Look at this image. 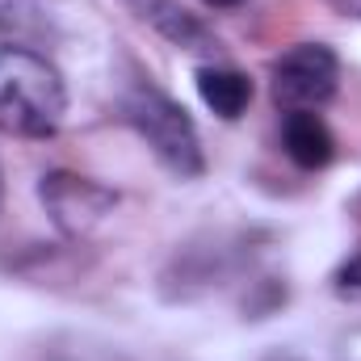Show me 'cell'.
<instances>
[{
	"label": "cell",
	"mask_w": 361,
	"mask_h": 361,
	"mask_svg": "<svg viewBox=\"0 0 361 361\" xmlns=\"http://www.w3.org/2000/svg\"><path fill=\"white\" fill-rule=\"evenodd\" d=\"M143 17H147L169 42H177L185 51H193V55H214V51H219V38H214L193 13H185L173 0H147V4H143Z\"/></svg>",
	"instance_id": "obj_6"
},
{
	"label": "cell",
	"mask_w": 361,
	"mask_h": 361,
	"mask_svg": "<svg viewBox=\"0 0 361 361\" xmlns=\"http://www.w3.org/2000/svg\"><path fill=\"white\" fill-rule=\"evenodd\" d=\"M130 4H135V8H139V13H143V4H147V0H130Z\"/></svg>",
	"instance_id": "obj_12"
},
{
	"label": "cell",
	"mask_w": 361,
	"mask_h": 361,
	"mask_svg": "<svg viewBox=\"0 0 361 361\" xmlns=\"http://www.w3.org/2000/svg\"><path fill=\"white\" fill-rule=\"evenodd\" d=\"M341 13H349V17H361V0H332Z\"/></svg>",
	"instance_id": "obj_9"
},
{
	"label": "cell",
	"mask_w": 361,
	"mask_h": 361,
	"mask_svg": "<svg viewBox=\"0 0 361 361\" xmlns=\"http://www.w3.org/2000/svg\"><path fill=\"white\" fill-rule=\"evenodd\" d=\"M269 361H302V357H294V353H273Z\"/></svg>",
	"instance_id": "obj_11"
},
{
	"label": "cell",
	"mask_w": 361,
	"mask_h": 361,
	"mask_svg": "<svg viewBox=\"0 0 361 361\" xmlns=\"http://www.w3.org/2000/svg\"><path fill=\"white\" fill-rule=\"evenodd\" d=\"M332 290H336V298H345V302H357L361 307V257H349L336 277H332Z\"/></svg>",
	"instance_id": "obj_8"
},
{
	"label": "cell",
	"mask_w": 361,
	"mask_h": 361,
	"mask_svg": "<svg viewBox=\"0 0 361 361\" xmlns=\"http://www.w3.org/2000/svg\"><path fill=\"white\" fill-rule=\"evenodd\" d=\"M341 85V63L332 55V47L324 42H298L290 51H281L269 68V89L277 109L286 114H298V109H311L319 114Z\"/></svg>",
	"instance_id": "obj_3"
},
{
	"label": "cell",
	"mask_w": 361,
	"mask_h": 361,
	"mask_svg": "<svg viewBox=\"0 0 361 361\" xmlns=\"http://www.w3.org/2000/svg\"><path fill=\"white\" fill-rule=\"evenodd\" d=\"M38 202L47 206L51 223L59 227V235L68 240H89L92 231L114 214L118 206V193L97 185L92 177L80 173H68V169H55L38 180Z\"/></svg>",
	"instance_id": "obj_4"
},
{
	"label": "cell",
	"mask_w": 361,
	"mask_h": 361,
	"mask_svg": "<svg viewBox=\"0 0 361 361\" xmlns=\"http://www.w3.org/2000/svg\"><path fill=\"white\" fill-rule=\"evenodd\" d=\"M0 197H4V180H0Z\"/></svg>",
	"instance_id": "obj_13"
},
{
	"label": "cell",
	"mask_w": 361,
	"mask_h": 361,
	"mask_svg": "<svg viewBox=\"0 0 361 361\" xmlns=\"http://www.w3.org/2000/svg\"><path fill=\"white\" fill-rule=\"evenodd\" d=\"M281 147L298 169H324L336 156V139H332L328 122L311 109H298V114L281 118Z\"/></svg>",
	"instance_id": "obj_5"
},
{
	"label": "cell",
	"mask_w": 361,
	"mask_h": 361,
	"mask_svg": "<svg viewBox=\"0 0 361 361\" xmlns=\"http://www.w3.org/2000/svg\"><path fill=\"white\" fill-rule=\"evenodd\" d=\"M206 8H235V4H244V0H202Z\"/></svg>",
	"instance_id": "obj_10"
},
{
	"label": "cell",
	"mask_w": 361,
	"mask_h": 361,
	"mask_svg": "<svg viewBox=\"0 0 361 361\" xmlns=\"http://www.w3.org/2000/svg\"><path fill=\"white\" fill-rule=\"evenodd\" d=\"M68 109V89L59 68L21 47H0V130L13 139H47L59 130Z\"/></svg>",
	"instance_id": "obj_1"
},
{
	"label": "cell",
	"mask_w": 361,
	"mask_h": 361,
	"mask_svg": "<svg viewBox=\"0 0 361 361\" xmlns=\"http://www.w3.org/2000/svg\"><path fill=\"white\" fill-rule=\"evenodd\" d=\"M122 118L135 126V135L152 147V156H156L173 177L189 180L206 169L197 130H193L189 114L180 109L169 92L152 89V85H135V89L122 97Z\"/></svg>",
	"instance_id": "obj_2"
},
{
	"label": "cell",
	"mask_w": 361,
	"mask_h": 361,
	"mask_svg": "<svg viewBox=\"0 0 361 361\" xmlns=\"http://www.w3.org/2000/svg\"><path fill=\"white\" fill-rule=\"evenodd\" d=\"M197 97L219 114V118H240L252 101V80L235 68H223V63H206L197 68Z\"/></svg>",
	"instance_id": "obj_7"
}]
</instances>
